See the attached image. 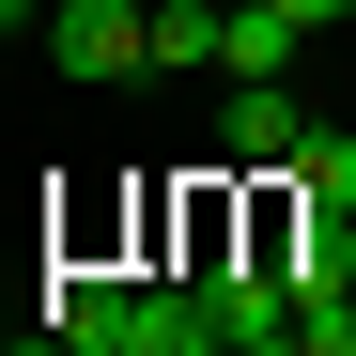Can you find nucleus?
<instances>
[{
    "label": "nucleus",
    "instance_id": "obj_1",
    "mask_svg": "<svg viewBox=\"0 0 356 356\" xmlns=\"http://www.w3.org/2000/svg\"><path fill=\"white\" fill-rule=\"evenodd\" d=\"M63 78H155V0H47Z\"/></svg>",
    "mask_w": 356,
    "mask_h": 356
},
{
    "label": "nucleus",
    "instance_id": "obj_2",
    "mask_svg": "<svg viewBox=\"0 0 356 356\" xmlns=\"http://www.w3.org/2000/svg\"><path fill=\"white\" fill-rule=\"evenodd\" d=\"M294 140H310V93L294 78H217V155L232 170H294Z\"/></svg>",
    "mask_w": 356,
    "mask_h": 356
},
{
    "label": "nucleus",
    "instance_id": "obj_3",
    "mask_svg": "<svg viewBox=\"0 0 356 356\" xmlns=\"http://www.w3.org/2000/svg\"><path fill=\"white\" fill-rule=\"evenodd\" d=\"M124 310H140V279H108V264L47 279V341H78V356H124Z\"/></svg>",
    "mask_w": 356,
    "mask_h": 356
},
{
    "label": "nucleus",
    "instance_id": "obj_4",
    "mask_svg": "<svg viewBox=\"0 0 356 356\" xmlns=\"http://www.w3.org/2000/svg\"><path fill=\"white\" fill-rule=\"evenodd\" d=\"M124 356H232V341H217V294H202V279H140Z\"/></svg>",
    "mask_w": 356,
    "mask_h": 356
},
{
    "label": "nucleus",
    "instance_id": "obj_5",
    "mask_svg": "<svg viewBox=\"0 0 356 356\" xmlns=\"http://www.w3.org/2000/svg\"><path fill=\"white\" fill-rule=\"evenodd\" d=\"M294 47H310V16H294V0H232V31H217V78H294Z\"/></svg>",
    "mask_w": 356,
    "mask_h": 356
},
{
    "label": "nucleus",
    "instance_id": "obj_6",
    "mask_svg": "<svg viewBox=\"0 0 356 356\" xmlns=\"http://www.w3.org/2000/svg\"><path fill=\"white\" fill-rule=\"evenodd\" d=\"M217 31L232 0H155V78H217Z\"/></svg>",
    "mask_w": 356,
    "mask_h": 356
},
{
    "label": "nucleus",
    "instance_id": "obj_7",
    "mask_svg": "<svg viewBox=\"0 0 356 356\" xmlns=\"http://www.w3.org/2000/svg\"><path fill=\"white\" fill-rule=\"evenodd\" d=\"M279 186H294V202H356V140H341V124H310V140H294V170H279Z\"/></svg>",
    "mask_w": 356,
    "mask_h": 356
},
{
    "label": "nucleus",
    "instance_id": "obj_8",
    "mask_svg": "<svg viewBox=\"0 0 356 356\" xmlns=\"http://www.w3.org/2000/svg\"><path fill=\"white\" fill-rule=\"evenodd\" d=\"M294 341H310V356H356V294H310V310H294Z\"/></svg>",
    "mask_w": 356,
    "mask_h": 356
},
{
    "label": "nucleus",
    "instance_id": "obj_9",
    "mask_svg": "<svg viewBox=\"0 0 356 356\" xmlns=\"http://www.w3.org/2000/svg\"><path fill=\"white\" fill-rule=\"evenodd\" d=\"M0 31H47V0H0Z\"/></svg>",
    "mask_w": 356,
    "mask_h": 356
},
{
    "label": "nucleus",
    "instance_id": "obj_10",
    "mask_svg": "<svg viewBox=\"0 0 356 356\" xmlns=\"http://www.w3.org/2000/svg\"><path fill=\"white\" fill-rule=\"evenodd\" d=\"M294 16H310V31H325V16H356V0H294Z\"/></svg>",
    "mask_w": 356,
    "mask_h": 356
},
{
    "label": "nucleus",
    "instance_id": "obj_11",
    "mask_svg": "<svg viewBox=\"0 0 356 356\" xmlns=\"http://www.w3.org/2000/svg\"><path fill=\"white\" fill-rule=\"evenodd\" d=\"M47 356H78V341H47Z\"/></svg>",
    "mask_w": 356,
    "mask_h": 356
}]
</instances>
